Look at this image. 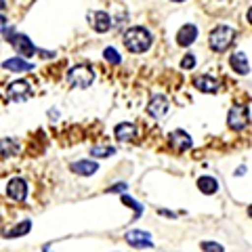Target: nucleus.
<instances>
[{"label": "nucleus", "mask_w": 252, "mask_h": 252, "mask_svg": "<svg viewBox=\"0 0 252 252\" xmlns=\"http://www.w3.org/2000/svg\"><path fill=\"white\" fill-rule=\"evenodd\" d=\"M200 246H202L204 252H225V248L220 246V244H217V242H202Z\"/></svg>", "instance_id": "obj_24"}, {"label": "nucleus", "mask_w": 252, "mask_h": 252, "mask_svg": "<svg viewBox=\"0 0 252 252\" xmlns=\"http://www.w3.org/2000/svg\"><path fill=\"white\" fill-rule=\"evenodd\" d=\"M99 164L94 160H78L74 164H69V170L76 172L78 177H93L94 172H97Z\"/></svg>", "instance_id": "obj_15"}, {"label": "nucleus", "mask_w": 252, "mask_h": 252, "mask_svg": "<svg viewBox=\"0 0 252 252\" xmlns=\"http://www.w3.org/2000/svg\"><path fill=\"white\" fill-rule=\"evenodd\" d=\"M4 34H6V38H9L11 46H13V49L21 55L23 59H30L32 55L36 53L34 42H32L26 34H17V32H15L13 28H6V30H4Z\"/></svg>", "instance_id": "obj_4"}, {"label": "nucleus", "mask_w": 252, "mask_h": 252, "mask_svg": "<svg viewBox=\"0 0 252 252\" xmlns=\"http://www.w3.org/2000/svg\"><path fill=\"white\" fill-rule=\"evenodd\" d=\"M32 231V220H23V223L15 225L13 229H9L4 233V238H21V235H26Z\"/></svg>", "instance_id": "obj_19"}, {"label": "nucleus", "mask_w": 252, "mask_h": 252, "mask_svg": "<svg viewBox=\"0 0 252 252\" xmlns=\"http://www.w3.org/2000/svg\"><path fill=\"white\" fill-rule=\"evenodd\" d=\"M242 175H246V166H240L238 170H235V177H242Z\"/></svg>", "instance_id": "obj_28"}, {"label": "nucleus", "mask_w": 252, "mask_h": 252, "mask_svg": "<svg viewBox=\"0 0 252 252\" xmlns=\"http://www.w3.org/2000/svg\"><path fill=\"white\" fill-rule=\"evenodd\" d=\"M89 23L97 34H105V32H109L114 28V19L109 17V13H105V11H91Z\"/></svg>", "instance_id": "obj_7"}, {"label": "nucleus", "mask_w": 252, "mask_h": 252, "mask_svg": "<svg viewBox=\"0 0 252 252\" xmlns=\"http://www.w3.org/2000/svg\"><path fill=\"white\" fill-rule=\"evenodd\" d=\"M198 189H200L202 193L212 195V193H217L219 183H217V179H215V177H210V175H202V177L198 179Z\"/></svg>", "instance_id": "obj_18"}, {"label": "nucleus", "mask_w": 252, "mask_h": 252, "mask_svg": "<svg viewBox=\"0 0 252 252\" xmlns=\"http://www.w3.org/2000/svg\"><path fill=\"white\" fill-rule=\"evenodd\" d=\"M195 67V55L187 53L183 59H181V69H193Z\"/></svg>", "instance_id": "obj_25"}, {"label": "nucleus", "mask_w": 252, "mask_h": 252, "mask_svg": "<svg viewBox=\"0 0 252 252\" xmlns=\"http://www.w3.org/2000/svg\"><path fill=\"white\" fill-rule=\"evenodd\" d=\"M120 200H122V202L126 204V206H130L132 210H135V219H139L141 215H143V206H141L139 202H135V200H132L130 195H126V193H120Z\"/></svg>", "instance_id": "obj_22"}, {"label": "nucleus", "mask_w": 252, "mask_h": 252, "mask_svg": "<svg viewBox=\"0 0 252 252\" xmlns=\"http://www.w3.org/2000/svg\"><path fill=\"white\" fill-rule=\"evenodd\" d=\"M168 109H170L168 99L164 97V94H154L152 101H149V105H147V114L152 118H156V120H162V118H166Z\"/></svg>", "instance_id": "obj_8"}, {"label": "nucleus", "mask_w": 252, "mask_h": 252, "mask_svg": "<svg viewBox=\"0 0 252 252\" xmlns=\"http://www.w3.org/2000/svg\"><path fill=\"white\" fill-rule=\"evenodd\" d=\"M67 82L74 89H89L94 82V69L91 65H86V63H80V65H76L67 72Z\"/></svg>", "instance_id": "obj_3"}, {"label": "nucleus", "mask_w": 252, "mask_h": 252, "mask_svg": "<svg viewBox=\"0 0 252 252\" xmlns=\"http://www.w3.org/2000/svg\"><path fill=\"white\" fill-rule=\"evenodd\" d=\"M126 189H128L126 183H116V185L109 187V193H126Z\"/></svg>", "instance_id": "obj_26"}, {"label": "nucleus", "mask_w": 252, "mask_h": 252, "mask_svg": "<svg viewBox=\"0 0 252 252\" xmlns=\"http://www.w3.org/2000/svg\"><path fill=\"white\" fill-rule=\"evenodd\" d=\"M6 195L15 202H23L28 198V181L21 179V177L11 179L9 185H6Z\"/></svg>", "instance_id": "obj_9"}, {"label": "nucleus", "mask_w": 252, "mask_h": 252, "mask_svg": "<svg viewBox=\"0 0 252 252\" xmlns=\"http://www.w3.org/2000/svg\"><path fill=\"white\" fill-rule=\"evenodd\" d=\"M103 59L107 61V63H114V65H118V63L122 61V57H120V53H118L114 46H107V49L103 51Z\"/></svg>", "instance_id": "obj_23"}, {"label": "nucleus", "mask_w": 252, "mask_h": 252, "mask_svg": "<svg viewBox=\"0 0 252 252\" xmlns=\"http://www.w3.org/2000/svg\"><path fill=\"white\" fill-rule=\"evenodd\" d=\"M158 215L168 217V219H177V212H170V210H166V208H160V210H158Z\"/></svg>", "instance_id": "obj_27"}, {"label": "nucleus", "mask_w": 252, "mask_h": 252, "mask_svg": "<svg viewBox=\"0 0 252 252\" xmlns=\"http://www.w3.org/2000/svg\"><path fill=\"white\" fill-rule=\"evenodd\" d=\"M227 124L233 130H244L250 124V107L248 105H233L227 116Z\"/></svg>", "instance_id": "obj_5"}, {"label": "nucleus", "mask_w": 252, "mask_h": 252, "mask_svg": "<svg viewBox=\"0 0 252 252\" xmlns=\"http://www.w3.org/2000/svg\"><path fill=\"white\" fill-rule=\"evenodd\" d=\"M2 67L9 69V72H32V69H34V65L23 57H13V59L2 61Z\"/></svg>", "instance_id": "obj_17"}, {"label": "nucleus", "mask_w": 252, "mask_h": 252, "mask_svg": "<svg viewBox=\"0 0 252 252\" xmlns=\"http://www.w3.org/2000/svg\"><path fill=\"white\" fill-rule=\"evenodd\" d=\"M170 143L177 152H185V149H189L193 145V141L185 130H175V132H170Z\"/></svg>", "instance_id": "obj_16"}, {"label": "nucleus", "mask_w": 252, "mask_h": 252, "mask_svg": "<svg viewBox=\"0 0 252 252\" xmlns=\"http://www.w3.org/2000/svg\"><path fill=\"white\" fill-rule=\"evenodd\" d=\"M195 38H198V26H193V23H185V26L177 32V44L183 46V49L191 46L195 42Z\"/></svg>", "instance_id": "obj_10"}, {"label": "nucleus", "mask_w": 252, "mask_h": 252, "mask_svg": "<svg viewBox=\"0 0 252 252\" xmlns=\"http://www.w3.org/2000/svg\"><path fill=\"white\" fill-rule=\"evenodd\" d=\"M91 154H93V158H109V156H114L116 154V147H112V145H94L93 149H91Z\"/></svg>", "instance_id": "obj_21"}, {"label": "nucleus", "mask_w": 252, "mask_h": 252, "mask_svg": "<svg viewBox=\"0 0 252 252\" xmlns=\"http://www.w3.org/2000/svg\"><path fill=\"white\" fill-rule=\"evenodd\" d=\"M193 86L198 89L200 93H217L220 82L217 80L215 76H208V74H200L193 78Z\"/></svg>", "instance_id": "obj_14"}, {"label": "nucleus", "mask_w": 252, "mask_h": 252, "mask_svg": "<svg viewBox=\"0 0 252 252\" xmlns=\"http://www.w3.org/2000/svg\"><path fill=\"white\" fill-rule=\"evenodd\" d=\"M4 30H6V19L0 15V32H4Z\"/></svg>", "instance_id": "obj_29"}, {"label": "nucleus", "mask_w": 252, "mask_h": 252, "mask_svg": "<svg viewBox=\"0 0 252 252\" xmlns=\"http://www.w3.org/2000/svg\"><path fill=\"white\" fill-rule=\"evenodd\" d=\"M229 65L235 74H240V76H248L250 74V61H248V55L246 53H233L231 57H229Z\"/></svg>", "instance_id": "obj_12"}, {"label": "nucleus", "mask_w": 252, "mask_h": 252, "mask_svg": "<svg viewBox=\"0 0 252 252\" xmlns=\"http://www.w3.org/2000/svg\"><path fill=\"white\" fill-rule=\"evenodd\" d=\"M152 42H154L152 34H149L145 28H141V26L128 28V30L124 32V46L130 53H135V55L147 53L149 49H152Z\"/></svg>", "instance_id": "obj_1"}, {"label": "nucleus", "mask_w": 252, "mask_h": 252, "mask_svg": "<svg viewBox=\"0 0 252 252\" xmlns=\"http://www.w3.org/2000/svg\"><path fill=\"white\" fill-rule=\"evenodd\" d=\"M114 135H116L118 143H130V141H135V137H137V126L132 122H122L116 126Z\"/></svg>", "instance_id": "obj_13"}, {"label": "nucleus", "mask_w": 252, "mask_h": 252, "mask_svg": "<svg viewBox=\"0 0 252 252\" xmlns=\"http://www.w3.org/2000/svg\"><path fill=\"white\" fill-rule=\"evenodd\" d=\"M172 2H185V0H172Z\"/></svg>", "instance_id": "obj_30"}, {"label": "nucleus", "mask_w": 252, "mask_h": 252, "mask_svg": "<svg viewBox=\"0 0 252 252\" xmlns=\"http://www.w3.org/2000/svg\"><path fill=\"white\" fill-rule=\"evenodd\" d=\"M233 40H235V30L231 26H225V23L217 26L208 34V44L215 53H225L233 44Z\"/></svg>", "instance_id": "obj_2"}, {"label": "nucleus", "mask_w": 252, "mask_h": 252, "mask_svg": "<svg viewBox=\"0 0 252 252\" xmlns=\"http://www.w3.org/2000/svg\"><path fill=\"white\" fill-rule=\"evenodd\" d=\"M17 149H19V145H17L15 139H2L0 141V154L2 156H13V154H17Z\"/></svg>", "instance_id": "obj_20"}, {"label": "nucleus", "mask_w": 252, "mask_h": 252, "mask_svg": "<svg viewBox=\"0 0 252 252\" xmlns=\"http://www.w3.org/2000/svg\"><path fill=\"white\" fill-rule=\"evenodd\" d=\"M126 242L135 248H154V242H152V235L147 231H139V229H132L126 233Z\"/></svg>", "instance_id": "obj_11"}, {"label": "nucleus", "mask_w": 252, "mask_h": 252, "mask_svg": "<svg viewBox=\"0 0 252 252\" xmlns=\"http://www.w3.org/2000/svg\"><path fill=\"white\" fill-rule=\"evenodd\" d=\"M6 97H9V101H15V103H23V101L32 97V84L28 80L11 82L9 89H6Z\"/></svg>", "instance_id": "obj_6"}]
</instances>
